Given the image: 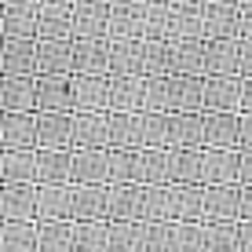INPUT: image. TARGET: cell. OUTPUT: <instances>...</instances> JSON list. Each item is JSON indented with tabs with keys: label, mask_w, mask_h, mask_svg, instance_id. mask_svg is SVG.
Segmentation results:
<instances>
[{
	"label": "cell",
	"mask_w": 252,
	"mask_h": 252,
	"mask_svg": "<svg viewBox=\"0 0 252 252\" xmlns=\"http://www.w3.org/2000/svg\"><path fill=\"white\" fill-rule=\"evenodd\" d=\"M73 146L77 150H106V114L102 110H73Z\"/></svg>",
	"instance_id": "cell-12"
},
{
	"label": "cell",
	"mask_w": 252,
	"mask_h": 252,
	"mask_svg": "<svg viewBox=\"0 0 252 252\" xmlns=\"http://www.w3.org/2000/svg\"><path fill=\"white\" fill-rule=\"evenodd\" d=\"M110 4H128V0H110Z\"/></svg>",
	"instance_id": "cell-61"
},
{
	"label": "cell",
	"mask_w": 252,
	"mask_h": 252,
	"mask_svg": "<svg viewBox=\"0 0 252 252\" xmlns=\"http://www.w3.org/2000/svg\"><path fill=\"white\" fill-rule=\"evenodd\" d=\"M0 69L19 77H37V37H4Z\"/></svg>",
	"instance_id": "cell-3"
},
{
	"label": "cell",
	"mask_w": 252,
	"mask_h": 252,
	"mask_svg": "<svg viewBox=\"0 0 252 252\" xmlns=\"http://www.w3.org/2000/svg\"><path fill=\"white\" fill-rule=\"evenodd\" d=\"M0 143H4V150H37V110L33 114H4Z\"/></svg>",
	"instance_id": "cell-14"
},
{
	"label": "cell",
	"mask_w": 252,
	"mask_h": 252,
	"mask_svg": "<svg viewBox=\"0 0 252 252\" xmlns=\"http://www.w3.org/2000/svg\"><path fill=\"white\" fill-rule=\"evenodd\" d=\"M238 183H252V150H238Z\"/></svg>",
	"instance_id": "cell-54"
},
{
	"label": "cell",
	"mask_w": 252,
	"mask_h": 252,
	"mask_svg": "<svg viewBox=\"0 0 252 252\" xmlns=\"http://www.w3.org/2000/svg\"><path fill=\"white\" fill-rule=\"evenodd\" d=\"M110 73H143V37L110 40Z\"/></svg>",
	"instance_id": "cell-34"
},
{
	"label": "cell",
	"mask_w": 252,
	"mask_h": 252,
	"mask_svg": "<svg viewBox=\"0 0 252 252\" xmlns=\"http://www.w3.org/2000/svg\"><path fill=\"white\" fill-rule=\"evenodd\" d=\"M106 150H143L139 110H106Z\"/></svg>",
	"instance_id": "cell-6"
},
{
	"label": "cell",
	"mask_w": 252,
	"mask_h": 252,
	"mask_svg": "<svg viewBox=\"0 0 252 252\" xmlns=\"http://www.w3.org/2000/svg\"><path fill=\"white\" fill-rule=\"evenodd\" d=\"M37 37H73V4H37Z\"/></svg>",
	"instance_id": "cell-28"
},
{
	"label": "cell",
	"mask_w": 252,
	"mask_h": 252,
	"mask_svg": "<svg viewBox=\"0 0 252 252\" xmlns=\"http://www.w3.org/2000/svg\"><path fill=\"white\" fill-rule=\"evenodd\" d=\"M168 73H205V40H168Z\"/></svg>",
	"instance_id": "cell-26"
},
{
	"label": "cell",
	"mask_w": 252,
	"mask_h": 252,
	"mask_svg": "<svg viewBox=\"0 0 252 252\" xmlns=\"http://www.w3.org/2000/svg\"><path fill=\"white\" fill-rule=\"evenodd\" d=\"M143 146H168V114L164 110H139Z\"/></svg>",
	"instance_id": "cell-44"
},
{
	"label": "cell",
	"mask_w": 252,
	"mask_h": 252,
	"mask_svg": "<svg viewBox=\"0 0 252 252\" xmlns=\"http://www.w3.org/2000/svg\"><path fill=\"white\" fill-rule=\"evenodd\" d=\"M176 146H205L201 114H168V150Z\"/></svg>",
	"instance_id": "cell-30"
},
{
	"label": "cell",
	"mask_w": 252,
	"mask_h": 252,
	"mask_svg": "<svg viewBox=\"0 0 252 252\" xmlns=\"http://www.w3.org/2000/svg\"><path fill=\"white\" fill-rule=\"evenodd\" d=\"M121 37H143V0L110 4V15H106V40H121Z\"/></svg>",
	"instance_id": "cell-19"
},
{
	"label": "cell",
	"mask_w": 252,
	"mask_h": 252,
	"mask_svg": "<svg viewBox=\"0 0 252 252\" xmlns=\"http://www.w3.org/2000/svg\"><path fill=\"white\" fill-rule=\"evenodd\" d=\"M73 220H106V183H73Z\"/></svg>",
	"instance_id": "cell-29"
},
{
	"label": "cell",
	"mask_w": 252,
	"mask_h": 252,
	"mask_svg": "<svg viewBox=\"0 0 252 252\" xmlns=\"http://www.w3.org/2000/svg\"><path fill=\"white\" fill-rule=\"evenodd\" d=\"M168 40H205V0L168 7Z\"/></svg>",
	"instance_id": "cell-4"
},
{
	"label": "cell",
	"mask_w": 252,
	"mask_h": 252,
	"mask_svg": "<svg viewBox=\"0 0 252 252\" xmlns=\"http://www.w3.org/2000/svg\"><path fill=\"white\" fill-rule=\"evenodd\" d=\"M0 110L4 114H33L37 110V77L7 73L0 81Z\"/></svg>",
	"instance_id": "cell-5"
},
{
	"label": "cell",
	"mask_w": 252,
	"mask_h": 252,
	"mask_svg": "<svg viewBox=\"0 0 252 252\" xmlns=\"http://www.w3.org/2000/svg\"><path fill=\"white\" fill-rule=\"evenodd\" d=\"M73 37H37V73H69Z\"/></svg>",
	"instance_id": "cell-15"
},
{
	"label": "cell",
	"mask_w": 252,
	"mask_h": 252,
	"mask_svg": "<svg viewBox=\"0 0 252 252\" xmlns=\"http://www.w3.org/2000/svg\"><path fill=\"white\" fill-rule=\"evenodd\" d=\"M168 7L172 4H143V40H168Z\"/></svg>",
	"instance_id": "cell-46"
},
{
	"label": "cell",
	"mask_w": 252,
	"mask_h": 252,
	"mask_svg": "<svg viewBox=\"0 0 252 252\" xmlns=\"http://www.w3.org/2000/svg\"><path fill=\"white\" fill-rule=\"evenodd\" d=\"M205 252H238V220L205 223Z\"/></svg>",
	"instance_id": "cell-43"
},
{
	"label": "cell",
	"mask_w": 252,
	"mask_h": 252,
	"mask_svg": "<svg viewBox=\"0 0 252 252\" xmlns=\"http://www.w3.org/2000/svg\"><path fill=\"white\" fill-rule=\"evenodd\" d=\"M168 183H201V146L168 150Z\"/></svg>",
	"instance_id": "cell-31"
},
{
	"label": "cell",
	"mask_w": 252,
	"mask_h": 252,
	"mask_svg": "<svg viewBox=\"0 0 252 252\" xmlns=\"http://www.w3.org/2000/svg\"><path fill=\"white\" fill-rule=\"evenodd\" d=\"M37 183H69V150L37 146Z\"/></svg>",
	"instance_id": "cell-37"
},
{
	"label": "cell",
	"mask_w": 252,
	"mask_h": 252,
	"mask_svg": "<svg viewBox=\"0 0 252 252\" xmlns=\"http://www.w3.org/2000/svg\"><path fill=\"white\" fill-rule=\"evenodd\" d=\"M106 84H110V110H128L135 114L143 106V73H106Z\"/></svg>",
	"instance_id": "cell-18"
},
{
	"label": "cell",
	"mask_w": 252,
	"mask_h": 252,
	"mask_svg": "<svg viewBox=\"0 0 252 252\" xmlns=\"http://www.w3.org/2000/svg\"><path fill=\"white\" fill-rule=\"evenodd\" d=\"M143 4H168V0H143Z\"/></svg>",
	"instance_id": "cell-59"
},
{
	"label": "cell",
	"mask_w": 252,
	"mask_h": 252,
	"mask_svg": "<svg viewBox=\"0 0 252 252\" xmlns=\"http://www.w3.org/2000/svg\"><path fill=\"white\" fill-rule=\"evenodd\" d=\"M106 252H143V220H106Z\"/></svg>",
	"instance_id": "cell-35"
},
{
	"label": "cell",
	"mask_w": 252,
	"mask_h": 252,
	"mask_svg": "<svg viewBox=\"0 0 252 252\" xmlns=\"http://www.w3.org/2000/svg\"><path fill=\"white\" fill-rule=\"evenodd\" d=\"M205 146H234L238 150V110H201Z\"/></svg>",
	"instance_id": "cell-22"
},
{
	"label": "cell",
	"mask_w": 252,
	"mask_h": 252,
	"mask_svg": "<svg viewBox=\"0 0 252 252\" xmlns=\"http://www.w3.org/2000/svg\"><path fill=\"white\" fill-rule=\"evenodd\" d=\"M172 220H205V187L201 183H168Z\"/></svg>",
	"instance_id": "cell-17"
},
{
	"label": "cell",
	"mask_w": 252,
	"mask_h": 252,
	"mask_svg": "<svg viewBox=\"0 0 252 252\" xmlns=\"http://www.w3.org/2000/svg\"><path fill=\"white\" fill-rule=\"evenodd\" d=\"M139 183H168V146H143V161H139Z\"/></svg>",
	"instance_id": "cell-42"
},
{
	"label": "cell",
	"mask_w": 252,
	"mask_h": 252,
	"mask_svg": "<svg viewBox=\"0 0 252 252\" xmlns=\"http://www.w3.org/2000/svg\"><path fill=\"white\" fill-rule=\"evenodd\" d=\"M37 146L69 150L73 146V110H37Z\"/></svg>",
	"instance_id": "cell-1"
},
{
	"label": "cell",
	"mask_w": 252,
	"mask_h": 252,
	"mask_svg": "<svg viewBox=\"0 0 252 252\" xmlns=\"http://www.w3.org/2000/svg\"><path fill=\"white\" fill-rule=\"evenodd\" d=\"M0 252H37V223L7 220L0 227Z\"/></svg>",
	"instance_id": "cell-36"
},
{
	"label": "cell",
	"mask_w": 252,
	"mask_h": 252,
	"mask_svg": "<svg viewBox=\"0 0 252 252\" xmlns=\"http://www.w3.org/2000/svg\"><path fill=\"white\" fill-rule=\"evenodd\" d=\"M37 110H73L69 73H37Z\"/></svg>",
	"instance_id": "cell-20"
},
{
	"label": "cell",
	"mask_w": 252,
	"mask_h": 252,
	"mask_svg": "<svg viewBox=\"0 0 252 252\" xmlns=\"http://www.w3.org/2000/svg\"><path fill=\"white\" fill-rule=\"evenodd\" d=\"M143 183H106V220H139Z\"/></svg>",
	"instance_id": "cell-16"
},
{
	"label": "cell",
	"mask_w": 252,
	"mask_h": 252,
	"mask_svg": "<svg viewBox=\"0 0 252 252\" xmlns=\"http://www.w3.org/2000/svg\"><path fill=\"white\" fill-rule=\"evenodd\" d=\"M238 110H252V77H241V102Z\"/></svg>",
	"instance_id": "cell-56"
},
{
	"label": "cell",
	"mask_w": 252,
	"mask_h": 252,
	"mask_svg": "<svg viewBox=\"0 0 252 252\" xmlns=\"http://www.w3.org/2000/svg\"><path fill=\"white\" fill-rule=\"evenodd\" d=\"M238 77H252V37H238Z\"/></svg>",
	"instance_id": "cell-51"
},
{
	"label": "cell",
	"mask_w": 252,
	"mask_h": 252,
	"mask_svg": "<svg viewBox=\"0 0 252 252\" xmlns=\"http://www.w3.org/2000/svg\"><path fill=\"white\" fill-rule=\"evenodd\" d=\"M201 183H238L234 146H201Z\"/></svg>",
	"instance_id": "cell-10"
},
{
	"label": "cell",
	"mask_w": 252,
	"mask_h": 252,
	"mask_svg": "<svg viewBox=\"0 0 252 252\" xmlns=\"http://www.w3.org/2000/svg\"><path fill=\"white\" fill-rule=\"evenodd\" d=\"M168 241H172V220L143 223V252H168Z\"/></svg>",
	"instance_id": "cell-49"
},
{
	"label": "cell",
	"mask_w": 252,
	"mask_h": 252,
	"mask_svg": "<svg viewBox=\"0 0 252 252\" xmlns=\"http://www.w3.org/2000/svg\"><path fill=\"white\" fill-rule=\"evenodd\" d=\"M37 4H73V0H37Z\"/></svg>",
	"instance_id": "cell-57"
},
{
	"label": "cell",
	"mask_w": 252,
	"mask_h": 252,
	"mask_svg": "<svg viewBox=\"0 0 252 252\" xmlns=\"http://www.w3.org/2000/svg\"><path fill=\"white\" fill-rule=\"evenodd\" d=\"M0 33L4 37H37V4H0Z\"/></svg>",
	"instance_id": "cell-25"
},
{
	"label": "cell",
	"mask_w": 252,
	"mask_h": 252,
	"mask_svg": "<svg viewBox=\"0 0 252 252\" xmlns=\"http://www.w3.org/2000/svg\"><path fill=\"white\" fill-rule=\"evenodd\" d=\"M143 223H154V220H172L168 212V183H150L143 187V212H139Z\"/></svg>",
	"instance_id": "cell-45"
},
{
	"label": "cell",
	"mask_w": 252,
	"mask_h": 252,
	"mask_svg": "<svg viewBox=\"0 0 252 252\" xmlns=\"http://www.w3.org/2000/svg\"><path fill=\"white\" fill-rule=\"evenodd\" d=\"M110 0H73V37H106Z\"/></svg>",
	"instance_id": "cell-21"
},
{
	"label": "cell",
	"mask_w": 252,
	"mask_h": 252,
	"mask_svg": "<svg viewBox=\"0 0 252 252\" xmlns=\"http://www.w3.org/2000/svg\"><path fill=\"white\" fill-rule=\"evenodd\" d=\"M69 88H73V110H102V114L110 110L106 73H69Z\"/></svg>",
	"instance_id": "cell-8"
},
{
	"label": "cell",
	"mask_w": 252,
	"mask_h": 252,
	"mask_svg": "<svg viewBox=\"0 0 252 252\" xmlns=\"http://www.w3.org/2000/svg\"><path fill=\"white\" fill-rule=\"evenodd\" d=\"M238 30L241 37H252V0H238Z\"/></svg>",
	"instance_id": "cell-53"
},
{
	"label": "cell",
	"mask_w": 252,
	"mask_h": 252,
	"mask_svg": "<svg viewBox=\"0 0 252 252\" xmlns=\"http://www.w3.org/2000/svg\"><path fill=\"white\" fill-rule=\"evenodd\" d=\"M0 216L4 220H37V183L0 187Z\"/></svg>",
	"instance_id": "cell-13"
},
{
	"label": "cell",
	"mask_w": 252,
	"mask_h": 252,
	"mask_svg": "<svg viewBox=\"0 0 252 252\" xmlns=\"http://www.w3.org/2000/svg\"><path fill=\"white\" fill-rule=\"evenodd\" d=\"M238 252H252V220H238Z\"/></svg>",
	"instance_id": "cell-55"
},
{
	"label": "cell",
	"mask_w": 252,
	"mask_h": 252,
	"mask_svg": "<svg viewBox=\"0 0 252 252\" xmlns=\"http://www.w3.org/2000/svg\"><path fill=\"white\" fill-rule=\"evenodd\" d=\"M69 183H106V150H69Z\"/></svg>",
	"instance_id": "cell-24"
},
{
	"label": "cell",
	"mask_w": 252,
	"mask_h": 252,
	"mask_svg": "<svg viewBox=\"0 0 252 252\" xmlns=\"http://www.w3.org/2000/svg\"><path fill=\"white\" fill-rule=\"evenodd\" d=\"M241 77L238 73H201V106L205 110H238Z\"/></svg>",
	"instance_id": "cell-2"
},
{
	"label": "cell",
	"mask_w": 252,
	"mask_h": 252,
	"mask_svg": "<svg viewBox=\"0 0 252 252\" xmlns=\"http://www.w3.org/2000/svg\"><path fill=\"white\" fill-rule=\"evenodd\" d=\"M143 150H106V183H139Z\"/></svg>",
	"instance_id": "cell-38"
},
{
	"label": "cell",
	"mask_w": 252,
	"mask_h": 252,
	"mask_svg": "<svg viewBox=\"0 0 252 252\" xmlns=\"http://www.w3.org/2000/svg\"><path fill=\"white\" fill-rule=\"evenodd\" d=\"M69 73H110L106 37H73V66Z\"/></svg>",
	"instance_id": "cell-7"
},
{
	"label": "cell",
	"mask_w": 252,
	"mask_h": 252,
	"mask_svg": "<svg viewBox=\"0 0 252 252\" xmlns=\"http://www.w3.org/2000/svg\"><path fill=\"white\" fill-rule=\"evenodd\" d=\"M139 110H164L168 114V73L164 77H143V106Z\"/></svg>",
	"instance_id": "cell-48"
},
{
	"label": "cell",
	"mask_w": 252,
	"mask_h": 252,
	"mask_svg": "<svg viewBox=\"0 0 252 252\" xmlns=\"http://www.w3.org/2000/svg\"><path fill=\"white\" fill-rule=\"evenodd\" d=\"M168 4H194V0H168Z\"/></svg>",
	"instance_id": "cell-60"
},
{
	"label": "cell",
	"mask_w": 252,
	"mask_h": 252,
	"mask_svg": "<svg viewBox=\"0 0 252 252\" xmlns=\"http://www.w3.org/2000/svg\"><path fill=\"white\" fill-rule=\"evenodd\" d=\"M238 30V4H205V40H234Z\"/></svg>",
	"instance_id": "cell-27"
},
{
	"label": "cell",
	"mask_w": 252,
	"mask_h": 252,
	"mask_svg": "<svg viewBox=\"0 0 252 252\" xmlns=\"http://www.w3.org/2000/svg\"><path fill=\"white\" fill-rule=\"evenodd\" d=\"M37 220H73V183H37Z\"/></svg>",
	"instance_id": "cell-11"
},
{
	"label": "cell",
	"mask_w": 252,
	"mask_h": 252,
	"mask_svg": "<svg viewBox=\"0 0 252 252\" xmlns=\"http://www.w3.org/2000/svg\"><path fill=\"white\" fill-rule=\"evenodd\" d=\"M205 73H238V37L205 40Z\"/></svg>",
	"instance_id": "cell-40"
},
{
	"label": "cell",
	"mask_w": 252,
	"mask_h": 252,
	"mask_svg": "<svg viewBox=\"0 0 252 252\" xmlns=\"http://www.w3.org/2000/svg\"><path fill=\"white\" fill-rule=\"evenodd\" d=\"M238 220H252V183H238Z\"/></svg>",
	"instance_id": "cell-52"
},
{
	"label": "cell",
	"mask_w": 252,
	"mask_h": 252,
	"mask_svg": "<svg viewBox=\"0 0 252 252\" xmlns=\"http://www.w3.org/2000/svg\"><path fill=\"white\" fill-rule=\"evenodd\" d=\"M106 220H73V252H106Z\"/></svg>",
	"instance_id": "cell-41"
},
{
	"label": "cell",
	"mask_w": 252,
	"mask_h": 252,
	"mask_svg": "<svg viewBox=\"0 0 252 252\" xmlns=\"http://www.w3.org/2000/svg\"><path fill=\"white\" fill-rule=\"evenodd\" d=\"M168 73V40H143V77Z\"/></svg>",
	"instance_id": "cell-47"
},
{
	"label": "cell",
	"mask_w": 252,
	"mask_h": 252,
	"mask_svg": "<svg viewBox=\"0 0 252 252\" xmlns=\"http://www.w3.org/2000/svg\"><path fill=\"white\" fill-rule=\"evenodd\" d=\"M0 176L4 183H37V150H4Z\"/></svg>",
	"instance_id": "cell-33"
},
{
	"label": "cell",
	"mask_w": 252,
	"mask_h": 252,
	"mask_svg": "<svg viewBox=\"0 0 252 252\" xmlns=\"http://www.w3.org/2000/svg\"><path fill=\"white\" fill-rule=\"evenodd\" d=\"M37 252H73V220H37Z\"/></svg>",
	"instance_id": "cell-32"
},
{
	"label": "cell",
	"mask_w": 252,
	"mask_h": 252,
	"mask_svg": "<svg viewBox=\"0 0 252 252\" xmlns=\"http://www.w3.org/2000/svg\"><path fill=\"white\" fill-rule=\"evenodd\" d=\"M205 4H238V0H205Z\"/></svg>",
	"instance_id": "cell-58"
},
{
	"label": "cell",
	"mask_w": 252,
	"mask_h": 252,
	"mask_svg": "<svg viewBox=\"0 0 252 252\" xmlns=\"http://www.w3.org/2000/svg\"><path fill=\"white\" fill-rule=\"evenodd\" d=\"M238 150H252V110H238Z\"/></svg>",
	"instance_id": "cell-50"
},
{
	"label": "cell",
	"mask_w": 252,
	"mask_h": 252,
	"mask_svg": "<svg viewBox=\"0 0 252 252\" xmlns=\"http://www.w3.org/2000/svg\"><path fill=\"white\" fill-rule=\"evenodd\" d=\"M201 77L168 73V114H201Z\"/></svg>",
	"instance_id": "cell-9"
},
{
	"label": "cell",
	"mask_w": 252,
	"mask_h": 252,
	"mask_svg": "<svg viewBox=\"0 0 252 252\" xmlns=\"http://www.w3.org/2000/svg\"><path fill=\"white\" fill-rule=\"evenodd\" d=\"M168 252H205V220H172Z\"/></svg>",
	"instance_id": "cell-39"
},
{
	"label": "cell",
	"mask_w": 252,
	"mask_h": 252,
	"mask_svg": "<svg viewBox=\"0 0 252 252\" xmlns=\"http://www.w3.org/2000/svg\"><path fill=\"white\" fill-rule=\"evenodd\" d=\"M205 187V223L238 220V183H201Z\"/></svg>",
	"instance_id": "cell-23"
}]
</instances>
